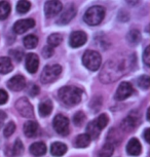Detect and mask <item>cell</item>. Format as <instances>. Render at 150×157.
I'll return each instance as SVG.
<instances>
[{
  "label": "cell",
  "mask_w": 150,
  "mask_h": 157,
  "mask_svg": "<svg viewBox=\"0 0 150 157\" xmlns=\"http://www.w3.org/2000/svg\"><path fill=\"white\" fill-rule=\"evenodd\" d=\"M140 39H141V34H140V31L137 30V29H133V30H131L128 33V40L130 41L131 43L136 44L139 42Z\"/></svg>",
  "instance_id": "f1b7e54d"
},
{
  "label": "cell",
  "mask_w": 150,
  "mask_h": 157,
  "mask_svg": "<svg viewBox=\"0 0 150 157\" xmlns=\"http://www.w3.org/2000/svg\"><path fill=\"white\" fill-rule=\"evenodd\" d=\"M143 62L145 63L146 66L150 65V46H147L143 54Z\"/></svg>",
  "instance_id": "d590c367"
},
{
  "label": "cell",
  "mask_w": 150,
  "mask_h": 157,
  "mask_svg": "<svg viewBox=\"0 0 150 157\" xmlns=\"http://www.w3.org/2000/svg\"><path fill=\"white\" fill-rule=\"evenodd\" d=\"M35 26V21L32 19H25V20H20L14 24L13 26V31L17 34H23L29 29L33 28Z\"/></svg>",
  "instance_id": "4fadbf2b"
},
{
  "label": "cell",
  "mask_w": 150,
  "mask_h": 157,
  "mask_svg": "<svg viewBox=\"0 0 150 157\" xmlns=\"http://www.w3.org/2000/svg\"><path fill=\"white\" fill-rule=\"evenodd\" d=\"M14 129H16V124H14L13 121H10V122H8L6 124V126L4 127L3 129V135L5 138H8L10 137L11 135L14 132Z\"/></svg>",
  "instance_id": "836d02e7"
},
{
  "label": "cell",
  "mask_w": 150,
  "mask_h": 157,
  "mask_svg": "<svg viewBox=\"0 0 150 157\" xmlns=\"http://www.w3.org/2000/svg\"><path fill=\"white\" fill-rule=\"evenodd\" d=\"M134 59L133 55L125 56L118 55L114 56L112 59L108 60L103 66L101 73H100V80L103 83H112V82L118 80L122 76H125L130 70L134 67Z\"/></svg>",
  "instance_id": "6da1fadb"
},
{
  "label": "cell",
  "mask_w": 150,
  "mask_h": 157,
  "mask_svg": "<svg viewBox=\"0 0 150 157\" xmlns=\"http://www.w3.org/2000/svg\"><path fill=\"white\" fill-rule=\"evenodd\" d=\"M142 151V148H141V144L138 139L133 138L129 141L128 145H126V152H128L129 155L132 156H138Z\"/></svg>",
  "instance_id": "2e32d148"
},
{
  "label": "cell",
  "mask_w": 150,
  "mask_h": 157,
  "mask_svg": "<svg viewBox=\"0 0 150 157\" xmlns=\"http://www.w3.org/2000/svg\"><path fill=\"white\" fill-rule=\"evenodd\" d=\"M76 13H77V10H76L74 4L73 3L67 4V6L64 8V10L60 14V17L58 19V24H60V25H66V24H68L76 16Z\"/></svg>",
  "instance_id": "9c48e42d"
},
{
  "label": "cell",
  "mask_w": 150,
  "mask_h": 157,
  "mask_svg": "<svg viewBox=\"0 0 150 157\" xmlns=\"http://www.w3.org/2000/svg\"><path fill=\"white\" fill-rule=\"evenodd\" d=\"M83 91L76 86H64L59 90V99L67 106H73L81 101Z\"/></svg>",
  "instance_id": "7a4b0ae2"
},
{
  "label": "cell",
  "mask_w": 150,
  "mask_h": 157,
  "mask_svg": "<svg viewBox=\"0 0 150 157\" xmlns=\"http://www.w3.org/2000/svg\"><path fill=\"white\" fill-rule=\"evenodd\" d=\"M38 93H39V87H38L37 85H35V84H32L31 87L29 88V94H30V96L35 97Z\"/></svg>",
  "instance_id": "f35d334b"
},
{
  "label": "cell",
  "mask_w": 150,
  "mask_h": 157,
  "mask_svg": "<svg viewBox=\"0 0 150 157\" xmlns=\"http://www.w3.org/2000/svg\"><path fill=\"white\" fill-rule=\"evenodd\" d=\"M5 118H6V114H5L3 111H0V128H1Z\"/></svg>",
  "instance_id": "ab89813d"
},
{
  "label": "cell",
  "mask_w": 150,
  "mask_h": 157,
  "mask_svg": "<svg viewBox=\"0 0 150 157\" xmlns=\"http://www.w3.org/2000/svg\"><path fill=\"white\" fill-rule=\"evenodd\" d=\"M8 100V94L5 90H0V105L2 104H5Z\"/></svg>",
  "instance_id": "74e56055"
},
{
  "label": "cell",
  "mask_w": 150,
  "mask_h": 157,
  "mask_svg": "<svg viewBox=\"0 0 150 157\" xmlns=\"http://www.w3.org/2000/svg\"><path fill=\"white\" fill-rule=\"evenodd\" d=\"M90 143V138L87 134L79 135L75 140V146L78 148H85Z\"/></svg>",
  "instance_id": "cb8c5ba5"
},
{
  "label": "cell",
  "mask_w": 150,
  "mask_h": 157,
  "mask_svg": "<svg viewBox=\"0 0 150 157\" xmlns=\"http://www.w3.org/2000/svg\"><path fill=\"white\" fill-rule=\"evenodd\" d=\"M87 36L84 32L74 31L70 35L69 44L73 48H77V47H80L83 45V44L87 42Z\"/></svg>",
  "instance_id": "8fae6325"
},
{
  "label": "cell",
  "mask_w": 150,
  "mask_h": 157,
  "mask_svg": "<svg viewBox=\"0 0 150 157\" xmlns=\"http://www.w3.org/2000/svg\"><path fill=\"white\" fill-rule=\"evenodd\" d=\"M149 132H150V129L149 128H146L145 129V132H144V138H145V141L147 142V143H149V141H150V135H149Z\"/></svg>",
  "instance_id": "60d3db41"
},
{
  "label": "cell",
  "mask_w": 150,
  "mask_h": 157,
  "mask_svg": "<svg viewBox=\"0 0 150 157\" xmlns=\"http://www.w3.org/2000/svg\"><path fill=\"white\" fill-rule=\"evenodd\" d=\"M84 120H85V115L83 112H81V111L77 112V113L74 115V117H73V121H74V124L76 126H81L82 124H83Z\"/></svg>",
  "instance_id": "d6a6232c"
},
{
  "label": "cell",
  "mask_w": 150,
  "mask_h": 157,
  "mask_svg": "<svg viewBox=\"0 0 150 157\" xmlns=\"http://www.w3.org/2000/svg\"><path fill=\"white\" fill-rule=\"evenodd\" d=\"M114 151V146L110 143H106L104 146L101 148L99 152L100 157H110L113 154Z\"/></svg>",
  "instance_id": "4316f807"
},
{
  "label": "cell",
  "mask_w": 150,
  "mask_h": 157,
  "mask_svg": "<svg viewBox=\"0 0 150 157\" xmlns=\"http://www.w3.org/2000/svg\"><path fill=\"white\" fill-rule=\"evenodd\" d=\"M23 151H24V146H23L22 141L20 139H17L13 147V156L21 155L23 153Z\"/></svg>",
  "instance_id": "f546056e"
},
{
  "label": "cell",
  "mask_w": 150,
  "mask_h": 157,
  "mask_svg": "<svg viewBox=\"0 0 150 157\" xmlns=\"http://www.w3.org/2000/svg\"><path fill=\"white\" fill-rule=\"evenodd\" d=\"M62 40H63V37H62L61 34L59 33H54L52 35L48 36V45L51 47H57L58 45H60Z\"/></svg>",
  "instance_id": "484cf974"
},
{
  "label": "cell",
  "mask_w": 150,
  "mask_h": 157,
  "mask_svg": "<svg viewBox=\"0 0 150 157\" xmlns=\"http://www.w3.org/2000/svg\"><path fill=\"white\" fill-rule=\"evenodd\" d=\"M97 125H98V127L100 129H103L104 127L108 124V121H109V118H108V116L106 114H101L100 116L97 118V119L95 120Z\"/></svg>",
  "instance_id": "4dcf8cb0"
},
{
  "label": "cell",
  "mask_w": 150,
  "mask_h": 157,
  "mask_svg": "<svg viewBox=\"0 0 150 157\" xmlns=\"http://www.w3.org/2000/svg\"><path fill=\"white\" fill-rule=\"evenodd\" d=\"M52 126L61 136H67L69 134V120L64 115L58 114L52 120Z\"/></svg>",
  "instance_id": "8992f818"
},
{
  "label": "cell",
  "mask_w": 150,
  "mask_h": 157,
  "mask_svg": "<svg viewBox=\"0 0 150 157\" xmlns=\"http://www.w3.org/2000/svg\"><path fill=\"white\" fill-rule=\"evenodd\" d=\"M67 152V146L60 142H55L51 146V153L56 157L63 156Z\"/></svg>",
  "instance_id": "d6986e66"
},
{
  "label": "cell",
  "mask_w": 150,
  "mask_h": 157,
  "mask_svg": "<svg viewBox=\"0 0 150 157\" xmlns=\"http://www.w3.org/2000/svg\"><path fill=\"white\" fill-rule=\"evenodd\" d=\"M30 152L35 157H40L46 153V146L43 142H36L30 146Z\"/></svg>",
  "instance_id": "e0dca14e"
},
{
  "label": "cell",
  "mask_w": 150,
  "mask_h": 157,
  "mask_svg": "<svg viewBox=\"0 0 150 157\" xmlns=\"http://www.w3.org/2000/svg\"><path fill=\"white\" fill-rule=\"evenodd\" d=\"M24 132L28 138H34L38 132V124L36 121H27L24 124Z\"/></svg>",
  "instance_id": "ac0fdd59"
},
{
  "label": "cell",
  "mask_w": 150,
  "mask_h": 157,
  "mask_svg": "<svg viewBox=\"0 0 150 157\" xmlns=\"http://www.w3.org/2000/svg\"><path fill=\"white\" fill-rule=\"evenodd\" d=\"M39 67V59H38L37 55L35 54H29L26 57V69L29 73L33 74L36 73Z\"/></svg>",
  "instance_id": "9a60e30c"
},
{
  "label": "cell",
  "mask_w": 150,
  "mask_h": 157,
  "mask_svg": "<svg viewBox=\"0 0 150 157\" xmlns=\"http://www.w3.org/2000/svg\"><path fill=\"white\" fill-rule=\"evenodd\" d=\"M82 63L90 71H97L101 67L102 58L96 50H87L82 57Z\"/></svg>",
  "instance_id": "277c9868"
},
{
  "label": "cell",
  "mask_w": 150,
  "mask_h": 157,
  "mask_svg": "<svg viewBox=\"0 0 150 157\" xmlns=\"http://www.w3.org/2000/svg\"><path fill=\"white\" fill-rule=\"evenodd\" d=\"M134 88L132 86V84L130 82L123 81L119 84L118 88H117L116 93H115V99L117 101H123L126 98H129L133 94Z\"/></svg>",
  "instance_id": "30bf717a"
},
{
  "label": "cell",
  "mask_w": 150,
  "mask_h": 157,
  "mask_svg": "<svg viewBox=\"0 0 150 157\" xmlns=\"http://www.w3.org/2000/svg\"><path fill=\"white\" fill-rule=\"evenodd\" d=\"M62 72V67L60 65H48L43 68V71L41 73L40 79L41 82L44 84L51 83V82L55 81L59 76L61 75Z\"/></svg>",
  "instance_id": "5b68a950"
},
{
  "label": "cell",
  "mask_w": 150,
  "mask_h": 157,
  "mask_svg": "<svg viewBox=\"0 0 150 157\" xmlns=\"http://www.w3.org/2000/svg\"><path fill=\"white\" fill-rule=\"evenodd\" d=\"M138 85H139V87L143 88V90H148L149 85H150L149 76L143 75V76L139 77V79H138Z\"/></svg>",
  "instance_id": "1f68e13d"
},
{
  "label": "cell",
  "mask_w": 150,
  "mask_h": 157,
  "mask_svg": "<svg viewBox=\"0 0 150 157\" xmlns=\"http://www.w3.org/2000/svg\"><path fill=\"white\" fill-rule=\"evenodd\" d=\"M10 4L5 0L0 1V20H5L10 13Z\"/></svg>",
  "instance_id": "603a6c76"
},
{
  "label": "cell",
  "mask_w": 150,
  "mask_h": 157,
  "mask_svg": "<svg viewBox=\"0 0 150 157\" xmlns=\"http://www.w3.org/2000/svg\"><path fill=\"white\" fill-rule=\"evenodd\" d=\"M23 42H24V45L25 47H27L29 49H32V48H35V47L37 46L38 44V38L35 36V35H27L24 40H23Z\"/></svg>",
  "instance_id": "d4e9b609"
},
{
  "label": "cell",
  "mask_w": 150,
  "mask_h": 157,
  "mask_svg": "<svg viewBox=\"0 0 150 157\" xmlns=\"http://www.w3.org/2000/svg\"><path fill=\"white\" fill-rule=\"evenodd\" d=\"M105 17V10L102 6L95 5L90 7L84 13L83 20L90 26H97L102 22Z\"/></svg>",
  "instance_id": "3957f363"
},
{
  "label": "cell",
  "mask_w": 150,
  "mask_h": 157,
  "mask_svg": "<svg viewBox=\"0 0 150 157\" xmlns=\"http://www.w3.org/2000/svg\"><path fill=\"white\" fill-rule=\"evenodd\" d=\"M52 110V104L49 100H45L43 102L39 104V107H38V111L41 117H46L51 114Z\"/></svg>",
  "instance_id": "ffe728a7"
},
{
  "label": "cell",
  "mask_w": 150,
  "mask_h": 157,
  "mask_svg": "<svg viewBox=\"0 0 150 157\" xmlns=\"http://www.w3.org/2000/svg\"><path fill=\"white\" fill-rule=\"evenodd\" d=\"M16 108L23 117L31 118L34 116L33 107H32L31 103L29 102L26 98H22V99H20L19 101H17Z\"/></svg>",
  "instance_id": "52a82bcc"
},
{
  "label": "cell",
  "mask_w": 150,
  "mask_h": 157,
  "mask_svg": "<svg viewBox=\"0 0 150 157\" xmlns=\"http://www.w3.org/2000/svg\"><path fill=\"white\" fill-rule=\"evenodd\" d=\"M10 55L14 59V61L17 62H21L23 59V56H24V52H23V50L21 49H11L10 50Z\"/></svg>",
  "instance_id": "e575fe53"
},
{
  "label": "cell",
  "mask_w": 150,
  "mask_h": 157,
  "mask_svg": "<svg viewBox=\"0 0 150 157\" xmlns=\"http://www.w3.org/2000/svg\"><path fill=\"white\" fill-rule=\"evenodd\" d=\"M62 3L59 0H49L44 5V13L46 17H52L60 13L62 10Z\"/></svg>",
  "instance_id": "7c38bea8"
},
{
  "label": "cell",
  "mask_w": 150,
  "mask_h": 157,
  "mask_svg": "<svg viewBox=\"0 0 150 157\" xmlns=\"http://www.w3.org/2000/svg\"><path fill=\"white\" fill-rule=\"evenodd\" d=\"M7 86L13 91H20L26 86V79L23 75H16L7 82Z\"/></svg>",
  "instance_id": "5bb4252c"
},
{
  "label": "cell",
  "mask_w": 150,
  "mask_h": 157,
  "mask_svg": "<svg viewBox=\"0 0 150 157\" xmlns=\"http://www.w3.org/2000/svg\"><path fill=\"white\" fill-rule=\"evenodd\" d=\"M31 3L27 0H20L17 4V11L19 13H26L27 11L30 10Z\"/></svg>",
  "instance_id": "83f0119b"
},
{
  "label": "cell",
  "mask_w": 150,
  "mask_h": 157,
  "mask_svg": "<svg viewBox=\"0 0 150 157\" xmlns=\"http://www.w3.org/2000/svg\"><path fill=\"white\" fill-rule=\"evenodd\" d=\"M140 123V114L137 111H132L130 114L123 119L121 127L126 132H131Z\"/></svg>",
  "instance_id": "ba28073f"
},
{
  "label": "cell",
  "mask_w": 150,
  "mask_h": 157,
  "mask_svg": "<svg viewBox=\"0 0 150 157\" xmlns=\"http://www.w3.org/2000/svg\"><path fill=\"white\" fill-rule=\"evenodd\" d=\"M13 69V66L11 64L10 58L2 57L0 58V74H7L11 72Z\"/></svg>",
  "instance_id": "44dd1931"
},
{
  "label": "cell",
  "mask_w": 150,
  "mask_h": 157,
  "mask_svg": "<svg viewBox=\"0 0 150 157\" xmlns=\"http://www.w3.org/2000/svg\"><path fill=\"white\" fill-rule=\"evenodd\" d=\"M42 55H43V57H44L45 59H48V58H51L52 55H54V48L51 46H45V47H43V49H42Z\"/></svg>",
  "instance_id": "8d00e7d4"
},
{
  "label": "cell",
  "mask_w": 150,
  "mask_h": 157,
  "mask_svg": "<svg viewBox=\"0 0 150 157\" xmlns=\"http://www.w3.org/2000/svg\"><path fill=\"white\" fill-rule=\"evenodd\" d=\"M87 136L90 138V140L94 139V140H96L97 138L99 137L100 132H101V129L99 128L98 125H97L96 121H90V122L87 124Z\"/></svg>",
  "instance_id": "7402d4cb"
}]
</instances>
